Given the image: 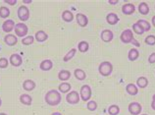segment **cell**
I'll return each mask as SVG.
<instances>
[{"instance_id":"1","label":"cell","mask_w":155,"mask_h":115,"mask_svg":"<svg viewBox=\"0 0 155 115\" xmlns=\"http://www.w3.org/2000/svg\"><path fill=\"white\" fill-rule=\"evenodd\" d=\"M44 100H45V102L48 105L56 106L62 100V96H61L60 92L56 91V90H50L44 96Z\"/></svg>"},{"instance_id":"2","label":"cell","mask_w":155,"mask_h":115,"mask_svg":"<svg viewBox=\"0 0 155 115\" xmlns=\"http://www.w3.org/2000/svg\"><path fill=\"white\" fill-rule=\"evenodd\" d=\"M98 72L101 76L107 77L110 76L113 72V65L109 61H103L98 66Z\"/></svg>"},{"instance_id":"3","label":"cell","mask_w":155,"mask_h":115,"mask_svg":"<svg viewBox=\"0 0 155 115\" xmlns=\"http://www.w3.org/2000/svg\"><path fill=\"white\" fill-rule=\"evenodd\" d=\"M80 96L83 101L84 102L89 101V100L91 98V88L89 87L88 85L81 86V91H80Z\"/></svg>"},{"instance_id":"4","label":"cell","mask_w":155,"mask_h":115,"mask_svg":"<svg viewBox=\"0 0 155 115\" xmlns=\"http://www.w3.org/2000/svg\"><path fill=\"white\" fill-rule=\"evenodd\" d=\"M17 15H18V18L22 21V23L26 22L30 19V10H28V8L27 6L21 5L18 8Z\"/></svg>"},{"instance_id":"5","label":"cell","mask_w":155,"mask_h":115,"mask_svg":"<svg viewBox=\"0 0 155 115\" xmlns=\"http://www.w3.org/2000/svg\"><path fill=\"white\" fill-rule=\"evenodd\" d=\"M28 32V28L26 24L24 23H18L16 24L15 26V34L17 36H19V38H24Z\"/></svg>"},{"instance_id":"6","label":"cell","mask_w":155,"mask_h":115,"mask_svg":"<svg viewBox=\"0 0 155 115\" xmlns=\"http://www.w3.org/2000/svg\"><path fill=\"white\" fill-rule=\"evenodd\" d=\"M134 39V34H133V31L130 30V29H126L123 32H122V34L120 36V39L122 42L124 43H130L132 42V40Z\"/></svg>"},{"instance_id":"7","label":"cell","mask_w":155,"mask_h":115,"mask_svg":"<svg viewBox=\"0 0 155 115\" xmlns=\"http://www.w3.org/2000/svg\"><path fill=\"white\" fill-rule=\"evenodd\" d=\"M80 93L76 91H72L66 96V100L69 104H77L80 101Z\"/></svg>"},{"instance_id":"8","label":"cell","mask_w":155,"mask_h":115,"mask_svg":"<svg viewBox=\"0 0 155 115\" xmlns=\"http://www.w3.org/2000/svg\"><path fill=\"white\" fill-rule=\"evenodd\" d=\"M128 109H129V112L132 114V115H140L141 110H142V106L140 105V103L138 102H130L128 106Z\"/></svg>"},{"instance_id":"9","label":"cell","mask_w":155,"mask_h":115,"mask_svg":"<svg viewBox=\"0 0 155 115\" xmlns=\"http://www.w3.org/2000/svg\"><path fill=\"white\" fill-rule=\"evenodd\" d=\"M9 63L14 67H19L21 66L23 63V58L22 56L18 54V53H13V54L10 55L9 58Z\"/></svg>"},{"instance_id":"10","label":"cell","mask_w":155,"mask_h":115,"mask_svg":"<svg viewBox=\"0 0 155 115\" xmlns=\"http://www.w3.org/2000/svg\"><path fill=\"white\" fill-rule=\"evenodd\" d=\"M76 20H77L78 25H79V26L81 27V28L87 27L88 25V18L83 13H78L76 15Z\"/></svg>"},{"instance_id":"11","label":"cell","mask_w":155,"mask_h":115,"mask_svg":"<svg viewBox=\"0 0 155 115\" xmlns=\"http://www.w3.org/2000/svg\"><path fill=\"white\" fill-rule=\"evenodd\" d=\"M100 38L104 42H110L113 40L114 34L111 30H103L100 34Z\"/></svg>"},{"instance_id":"12","label":"cell","mask_w":155,"mask_h":115,"mask_svg":"<svg viewBox=\"0 0 155 115\" xmlns=\"http://www.w3.org/2000/svg\"><path fill=\"white\" fill-rule=\"evenodd\" d=\"M15 22L12 19H7L6 21H4L2 24V30L4 32H6L9 34L10 32H12L15 29Z\"/></svg>"},{"instance_id":"13","label":"cell","mask_w":155,"mask_h":115,"mask_svg":"<svg viewBox=\"0 0 155 115\" xmlns=\"http://www.w3.org/2000/svg\"><path fill=\"white\" fill-rule=\"evenodd\" d=\"M4 42L9 46H14L18 42L17 36H15L13 34H7L5 36V38H4Z\"/></svg>"},{"instance_id":"14","label":"cell","mask_w":155,"mask_h":115,"mask_svg":"<svg viewBox=\"0 0 155 115\" xmlns=\"http://www.w3.org/2000/svg\"><path fill=\"white\" fill-rule=\"evenodd\" d=\"M136 11V7L132 3H126L122 6V13L125 15H132Z\"/></svg>"},{"instance_id":"15","label":"cell","mask_w":155,"mask_h":115,"mask_svg":"<svg viewBox=\"0 0 155 115\" xmlns=\"http://www.w3.org/2000/svg\"><path fill=\"white\" fill-rule=\"evenodd\" d=\"M35 87H36V85L35 83V81H32L31 79H27V80L24 81V83H23V89L27 92L34 91V90L35 89Z\"/></svg>"},{"instance_id":"16","label":"cell","mask_w":155,"mask_h":115,"mask_svg":"<svg viewBox=\"0 0 155 115\" xmlns=\"http://www.w3.org/2000/svg\"><path fill=\"white\" fill-rule=\"evenodd\" d=\"M39 68L42 71H49L53 68V62L50 59H44L39 64Z\"/></svg>"},{"instance_id":"17","label":"cell","mask_w":155,"mask_h":115,"mask_svg":"<svg viewBox=\"0 0 155 115\" xmlns=\"http://www.w3.org/2000/svg\"><path fill=\"white\" fill-rule=\"evenodd\" d=\"M119 21H120V19L116 13H109L106 16V22L109 25H116Z\"/></svg>"},{"instance_id":"18","label":"cell","mask_w":155,"mask_h":115,"mask_svg":"<svg viewBox=\"0 0 155 115\" xmlns=\"http://www.w3.org/2000/svg\"><path fill=\"white\" fill-rule=\"evenodd\" d=\"M20 102L24 105H31L32 97L28 93H23L20 96Z\"/></svg>"},{"instance_id":"19","label":"cell","mask_w":155,"mask_h":115,"mask_svg":"<svg viewBox=\"0 0 155 115\" xmlns=\"http://www.w3.org/2000/svg\"><path fill=\"white\" fill-rule=\"evenodd\" d=\"M48 39L47 34L44 31H38L35 35V39L38 40V42H43Z\"/></svg>"},{"instance_id":"20","label":"cell","mask_w":155,"mask_h":115,"mask_svg":"<svg viewBox=\"0 0 155 115\" xmlns=\"http://www.w3.org/2000/svg\"><path fill=\"white\" fill-rule=\"evenodd\" d=\"M71 78V72L68 70H61L58 73V79L62 82H67Z\"/></svg>"},{"instance_id":"21","label":"cell","mask_w":155,"mask_h":115,"mask_svg":"<svg viewBox=\"0 0 155 115\" xmlns=\"http://www.w3.org/2000/svg\"><path fill=\"white\" fill-rule=\"evenodd\" d=\"M140 57V52L137 48H130L128 53V58L130 61H136Z\"/></svg>"},{"instance_id":"22","label":"cell","mask_w":155,"mask_h":115,"mask_svg":"<svg viewBox=\"0 0 155 115\" xmlns=\"http://www.w3.org/2000/svg\"><path fill=\"white\" fill-rule=\"evenodd\" d=\"M126 92H127L130 96H137L138 93V88L134 84H128L126 87Z\"/></svg>"},{"instance_id":"23","label":"cell","mask_w":155,"mask_h":115,"mask_svg":"<svg viewBox=\"0 0 155 115\" xmlns=\"http://www.w3.org/2000/svg\"><path fill=\"white\" fill-rule=\"evenodd\" d=\"M72 89V86L71 84L67 83V82H62L59 86H58V90L60 93H67L70 92V90Z\"/></svg>"},{"instance_id":"24","label":"cell","mask_w":155,"mask_h":115,"mask_svg":"<svg viewBox=\"0 0 155 115\" xmlns=\"http://www.w3.org/2000/svg\"><path fill=\"white\" fill-rule=\"evenodd\" d=\"M62 19L65 22L70 23L74 20V14H73L70 10H64L62 12Z\"/></svg>"},{"instance_id":"25","label":"cell","mask_w":155,"mask_h":115,"mask_svg":"<svg viewBox=\"0 0 155 115\" xmlns=\"http://www.w3.org/2000/svg\"><path fill=\"white\" fill-rule=\"evenodd\" d=\"M74 75H75V78L77 80L79 81H84L85 78H87V74L84 71L83 69H76L74 71Z\"/></svg>"},{"instance_id":"26","label":"cell","mask_w":155,"mask_h":115,"mask_svg":"<svg viewBox=\"0 0 155 115\" xmlns=\"http://www.w3.org/2000/svg\"><path fill=\"white\" fill-rule=\"evenodd\" d=\"M138 12L142 15H147L149 13V6L146 2H140L138 5Z\"/></svg>"},{"instance_id":"27","label":"cell","mask_w":155,"mask_h":115,"mask_svg":"<svg viewBox=\"0 0 155 115\" xmlns=\"http://www.w3.org/2000/svg\"><path fill=\"white\" fill-rule=\"evenodd\" d=\"M148 85V79L145 77H140L137 78V87L140 88V89H144L147 87Z\"/></svg>"},{"instance_id":"28","label":"cell","mask_w":155,"mask_h":115,"mask_svg":"<svg viewBox=\"0 0 155 115\" xmlns=\"http://www.w3.org/2000/svg\"><path fill=\"white\" fill-rule=\"evenodd\" d=\"M89 49V43L87 42H85V40H81V42H79L78 44V50L80 52H87Z\"/></svg>"},{"instance_id":"29","label":"cell","mask_w":155,"mask_h":115,"mask_svg":"<svg viewBox=\"0 0 155 115\" xmlns=\"http://www.w3.org/2000/svg\"><path fill=\"white\" fill-rule=\"evenodd\" d=\"M137 23L140 25V26L142 27V29L144 30V32H148V31L150 30V29H151V25L149 24L148 21H146V20H144V19L138 20V21H137Z\"/></svg>"},{"instance_id":"30","label":"cell","mask_w":155,"mask_h":115,"mask_svg":"<svg viewBox=\"0 0 155 115\" xmlns=\"http://www.w3.org/2000/svg\"><path fill=\"white\" fill-rule=\"evenodd\" d=\"M76 53H77V48H72V49H70V51L67 52V54L63 57L64 62H68V61H70L73 58V57L76 55Z\"/></svg>"},{"instance_id":"31","label":"cell","mask_w":155,"mask_h":115,"mask_svg":"<svg viewBox=\"0 0 155 115\" xmlns=\"http://www.w3.org/2000/svg\"><path fill=\"white\" fill-rule=\"evenodd\" d=\"M10 15V9L8 7L5 6H1L0 7V18L2 19H6L9 17Z\"/></svg>"},{"instance_id":"32","label":"cell","mask_w":155,"mask_h":115,"mask_svg":"<svg viewBox=\"0 0 155 115\" xmlns=\"http://www.w3.org/2000/svg\"><path fill=\"white\" fill-rule=\"evenodd\" d=\"M109 115H118L120 113V107L117 104H112L108 107Z\"/></svg>"},{"instance_id":"33","label":"cell","mask_w":155,"mask_h":115,"mask_svg":"<svg viewBox=\"0 0 155 115\" xmlns=\"http://www.w3.org/2000/svg\"><path fill=\"white\" fill-rule=\"evenodd\" d=\"M133 30H134V32H136V34H137V35H143L144 34V30L142 29V27L140 26V24H137V23H136V24H134L133 25Z\"/></svg>"},{"instance_id":"34","label":"cell","mask_w":155,"mask_h":115,"mask_svg":"<svg viewBox=\"0 0 155 115\" xmlns=\"http://www.w3.org/2000/svg\"><path fill=\"white\" fill-rule=\"evenodd\" d=\"M34 42H35V36H28L22 39V43L24 46H31V44L34 43Z\"/></svg>"},{"instance_id":"35","label":"cell","mask_w":155,"mask_h":115,"mask_svg":"<svg viewBox=\"0 0 155 115\" xmlns=\"http://www.w3.org/2000/svg\"><path fill=\"white\" fill-rule=\"evenodd\" d=\"M97 102L94 101V100H89L87 101V108L88 110H91V111H95V110L97 109Z\"/></svg>"},{"instance_id":"36","label":"cell","mask_w":155,"mask_h":115,"mask_svg":"<svg viewBox=\"0 0 155 115\" xmlns=\"http://www.w3.org/2000/svg\"><path fill=\"white\" fill-rule=\"evenodd\" d=\"M144 42L146 44H148V46H155V36L153 35H149L145 38Z\"/></svg>"},{"instance_id":"37","label":"cell","mask_w":155,"mask_h":115,"mask_svg":"<svg viewBox=\"0 0 155 115\" xmlns=\"http://www.w3.org/2000/svg\"><path fill=\"white\" fill-rule=\"evenodd\" d=\"M9 65V60L5 57H1L0 58V69H5Z\"/></svg>"},{"instance_id":"38","label":"cell","mask_w":155,"mask_h":115,"mask_svg":"<svg viewBox=\"0 0 155 115\" xmlns=\"http://www.w3.org/2000/svg\"><path fill=\"white\" fill-rule=\"evenodd\" d=\"M148 62H149L150 64L155 63V52L151 53V54L149 55V57H148Z\"/></svg>"},{"instance_id":"39","label":"cell","mask_w":155,"mask_h":115,"mask_svg":"<svg viewBox=\"0 0 155 115\" xmlns=\"http://www.w3.org/2000/svg\"><path fill=\"white\" fill-rule=\"evenodd\" d=\"M4 2L13 6V5H16V4H17V0H4Z\"/></svg>"},{"instance_id":"40","label":"cell","mask_w":155,"mask_h":115,"mask_svg":"<svg viewBox=\"0 0 155 115\" xmlns=\"http://www.w3.org/2000/svg\"><path fill=\"white\" fill-rule=\"evenodd\" d=\"M151 108L155 110V93L152 96V102H151Z\"/></svg>"},{"instance_id":"41","label":"cell","mask_w":155,"mask_h":115,"mask_svg":"<svg viewBox=\"0 0 155 115\" xmlns=\"http://www.w3.org/2000/svg\"><path fill=\"white\" fill-rule=\"evenodd\" d=\"M130 43H133V44H134L136 46H140V43H138V42L137 39H133V40H132V42Z\"/></svg>"},{"instance_id":"42","label":"cell","mask_w":155,"mask_h":115,"mask_svg":"<svg viewBox=\"0 0 155 115\" xmlns=\"http://www.w3.org/2000/svg\"><path fill=\"white\" fill-rule=\"evenodd\" d=\"M118 3H119V0H114V1L109 0V4H111V5H115V4H118Z\"/></svg>"},{"instance_id":"43","label":"cell","mask_w":155,"mask_h":115,"mask_svg":"<svg viewBox=\"0 0 155 115\" xmlns=\"http://www.w3.org/2000/svg\"><path fill=\"white\" fill-rule=\"evenodd\" d=\"M151 23H152V25L155 27V16H153L152 17V19H151Z\"/></svg>"},{"instance_id":"44","label":"cell","mask_w":155,"mask_h":115,"mask_svg":"<svg viewBox=\"0 0 155 115\" xmlns=\"http://www.w3.org/2000/svg\"><path fill=\"white\" fill-rule=\"evenodd\" d=\"M51 115H62V113H60V112H53Z\"/></svg>"},{"instance_id":"45","label":"cell","mask_w":155,"mask_h":115,"mask_svg":"<svg viewBox=\"0 0 155 115\" xmlns=\"http://www.w3.org/2000/svg\"><path fill=\"white\" fill-rule=\"evenodd\" d=\"M24 2L25 3H31V0H25Z\"/></svg>"},{"instance_id":"46","label":"cell","mask_w":155,"mask_h":115,"mask_svg":"<svg viewBox=\"0 0 155 115\" xmlns=\"http://www.w3.org/2000/svg\"><path fill=\"white\" fill-rule=\"evenodd\" d=\"M2 105V100H1V97H0V106Z\"/></svg>"},{"instance_id":"47","label":"cell","mask_w":155,"mask_h":115,"mask_svg":"<svg viewBox=\"0 0 155 115\" xmlns=\"http://www.w3.org/2000/svg\"><path fill=\"white\" fill-rule=\"evenodd\" d=\"M0 115H7V114L4 113V112H0Z\"/></svg>"},{"instance_id":"48","label":"cell","mask_w":155,"mask_h":115,"mask_svg":"<svg viewBox=\"0 0 155 115\" xmlns=\"http://www.w3.org/2000/svg\"><path fill=\"white\" fill-rule=\"evenodd\" d=\"M140 115H147V114H140Z\"/></svg>"}]
</instances>
